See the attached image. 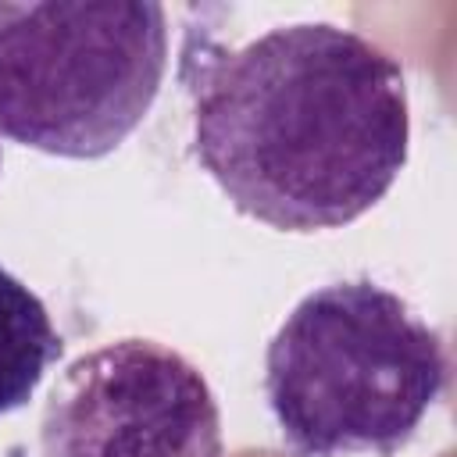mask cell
Instances as JSON below:
<instances>
[{
	"label": "cell",
	"instance_id": "obj_1",
	"mask_svg": "<svg viewBox=\"0 0 457 457\" xmlns=\"http://www.w3.org/2000/svg\"><path fill=\"white\" fill-rule=\"evenodd\" d=\"M182 82L193 154L228 204L278 232L357 221L407 164L400 61L332 21H293L243 46L189 36Z\"/></svg>",
	"mask_w": 457,
	"mask_h": 457
},
{
	"label": "cell",
	"instance_id": "obj_2",
	"mask_svg": "<svg viewBox=\"0 0 457 457\" xmlns=\"http://www.w3.org/2000/svg\"><path fill=\"white\" fill-rule=\"evenodd\" d=\"M446 378L443 336L371 278L311 289L264 350V400L296 457L400 453Z\"/></svg>",
	"mask_w": 457,
	"mask_h": 457
},
{
	"label": "cell",
	"instance_id": "obj_3",
	"mask_svg": "<svg viewBox=\"0 0 457 457\" xmlns=\"http://www.w3.org/2000/svg\"><path fill=\"white\" fill-rule=\"evenodd\" d=\"M168 68L154 0H0V136L50 157L114 154L150 114Z\"/></svg>",
	"mask_w": 457,
	"mask_h": 457
},
{
	"label": "cell",
	"instance_id": "obj_4",
	"mask_svg": "<svg viewBox=\"0 0 457 457\" xmlns=\"http://www.w3.org/2000/svg\"><path fill=\"white\" fill-rule=\"evenodd\" d=\"M39 457H225L221 411L189 357L143 336L114 339L54 382Z\"/></svg>",
	"mask_w": 457,
	"mask_h": 457
},
{
	"label": "cell",
	"instance_id": "obj_5",
	"mask_svg": "<svg viewBox=\"0 0 457 457\" xmlns=\"http://www.w3.org/2000/svg\"><path fill=\"white\" fill-rule=\"evenodd\" d=\"M61 353L64 339L46 303L18 275L0 268V418L32 400Z\"/></svg>",
	"mask_w": 457,
	"mask_h": 457
},
{
	"label": "cell",
	"instance_id": "obj_6",
	"mask_svg": "<svg viewBox=\"0 0 457 457\" xmlns=\"http://www.w3.org/2000/svg\"><path fill=\"white\" fill-rule=\"evenodd\" d=\"M0 164H4V154H0Z\"/></svg>",
	"mask_w": 457,
	"mask_h": 457
}]
</instances>
